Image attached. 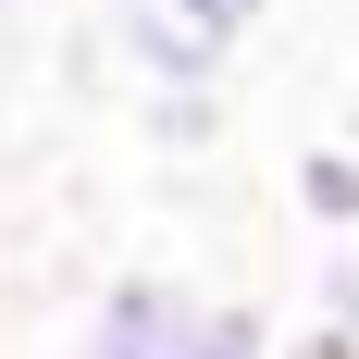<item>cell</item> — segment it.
I'll use <instances>...</instances> for the list:
<instances>
[{"label": "cell", "mask_w": 359, "mask_h": 359, "mask_svg": "<svg viewBox=\"0 0 359 359\" xmlns=\"http://www.w3.org/2000/svg\"><path fill=\"white\" fill-rule=\"evenodd\" d=\"M273 0H111V50L149 87H223Z\"/></svg>", "instance_id": "6da1fadb"}, {"label": "cell", "mask_w": 359, "mask_h": 359, "mask_svg": "<svg viewBox=\"0 0 359 359\" xmlns=\"http://www.w3.org/2000/svg\"><path fill=\"white\" fill-rule=\"evenodd\" d=\"M186 310H198V285H174V273H111L74 323V359H174Z\"/></svg>", "instance_id": "7a4b0ae2"}, {"label": "cell", "mask_w": 359, "mask_h": 359, "mask_svg": "<svg viewBox=\"0 0 359 359\" xmlns=\"http://www.w3.org/2000/svg\"><path fill=\"white\" fill-rule=\"evenodd\" d=\"M297 359H359V223L323 236V260H310V334H297Z\"/></svg>", "instance_id": "3957f363"}, {"label": "cell", "mask_w": 359, "mask_h": 359, "mask_svg": "<svg viewBox=\"0 0 359 359\" xmlns=\"http://www.w3.org/2000/svg\"><path fill=\"white\" fill-rule=\"evenodd\" d=\"M174 359H285V334H273V310H248V297H198Z\"/></svg>", "instance_id": "277c9868"}, {"label": "cell", "mask_w": 359, "mask_h": 359, "mask_svg": "<svg viewBox=\"0 0 359 359\" xmlns=\"http://www.w3.org/2000/svg\"><path fill=\"white\" fill-rule=\"evenodd\" d=\"M223 137V87H149V149H211Z\"/></svg>", "instance_id": "5b68a950"}, {"label": "cell", "mask_w": 359, "mask_h": 359, "mask_svg": "<svg viewBox=\"0 0 359 359\" xmlns=\"http://www.w3.org/2000/svg\"><path fill=\"white\" fill-rule=\"evenodd\" d=\"M347 161H359V111H347Z\"/></svg>", "instance_id": "8992f818"}, {"label": "cell", "mask_w": 359, "mask_h": 359, "mask_svg": "<svg viewBox=\"0 0 359 359\" xmlns=\"http://www.w3.org/2000/svg\"><path fill=\"white\" fill-rule=\"evenodd\" d=\"M0 137H13V100H0Z\"/></svg>", "instance_id": "52a82bcc"}]
</instances>
